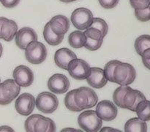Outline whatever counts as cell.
Here are the masks:
<instances>
[{"label":"cell","mask_w":150,"mask_h":132,"mask_svg":"<svg viewBox=\"0 0 150 132\" xmlns=\"http://www.w3.org/2000/svg\"><path fill=\"white\" fill-rule=\"evenodd\" d=\"M136 78V71L132 65L120 62L113 73L114 83L120 85H130Z\"/></svg>","instance_id":"1"},{"label":"cell","mask_w":150,"mask_h":132,"mask_svg":"<svg viewBox=\"0 0 150 132\" xmlns=\"http://www.w3.org/2000/svg\"><path fill=\"white\" fill-rule=\"evenodd\" d=\"M75 101L78 107L82 111L95 106L98 104V97L92 88L81 87L76 89Z\"/></svg>","instance_id":"2"},{"label":"cell","mask_w":150,"mask_h":132,"mask_svg":"<svg viewBox=\"0 0 150 132\" xmlns=\"http://www.w3.org/2000/svg\"><path fill=\"white\" fill-rule=\"evenodd\" d=\"M78 123L81 128L87 132L99 131L103 126L102 120L94 110H87L80 114Z\"/></svg>","instance_id":"3"},{"label":"cell","mask_w":150,"mask_h":132,"mask_svg":"<svg viewBox=\"0 0 150 132\" xmlns=\"http://www.w3.org/2000/svg\"><path fill=\"white\" fill-rule=\"evenodd\" d=\"M24 50L26 60L34 65L43 62L48 54L45 45L38 40L31 42Z\"/></svg>","instance_id":"4"},{"label":"cell","mask_w":150,"mask_h":132,"mask_svg":"<svg viewBox=\"0 0 150 132\" xmlns=\"http://www.w3.org/2000/svg\"><path fill=\"white\" fill-rule=\"evenodd\" d=\"M21 91V87L13 79H7L0 83V105L10 104L16 99Z\"/></svg>","instance_id":"5"},{"label":"cell","mask_w":150,"mask_h":132,"mask_svg":"<svg viewBox=\"0 0 150 132\" xmlns=\"http://www.w3.org/2000/svg\"><path fill=\"white\" fill-rule=\"evenodd\" d=\"M35 105L42 113L51 114L58 108L59 100L55 95L50 92H42L37 97Z\"/></svg>","instance_id":"6"},{"label":"cell","mask_w":150,"mask_h":132,"mask_svg":"<svg viewBox=\"0 0 150 132\" xmlns=\"http://www.w3.org/2000/svg\"><path fill=\"white\" fill-rule=\"evenodd\" d=\"M93 14L90 10L85 7L77 8L72 13L71 21L79 30H85L92 23Z\"/></svg>","instance_id":"7"},{"label":"cell","mask_w":150,"mask_h":132,"mask_svg":"<svg viewBox=\"0 0 150 132\" xmlns=\"http://www.w3.org/2000/svg\"><path fill=\"white\" fill-rule=\"evenodd\" d=\"M90 66L89 63L81 59H73L67 66V70L72 78L76 80L86 79L89 74Z\"/></svg>","instance_id":"8"},{"label":"cell","mask_w":150,"mask_h":132,"mask_svg":"<svg viewBox=\"0 0 150 132\" xmlns=\"http://www.w3.org/2000/svg\"><path fill=\"white\" fill-rule=\"evenodd\" d=\"M35 97L32 94L26 92L19 95L15 103V107L17 112L23 116L30 115L35 109Z\"/></svg>","instance_id":"9"},{"label":"cell","mask_w":150,"mask_h":132,"mask_svg":"<svg viewBox=\"0 0 150 132\" xmlns=\"http://www.w3.org/2000/svg\"><path fill=\"white\" fill-rule=\"evenodd\" d=\"M48 87L54 93L64 94L68 91L70 87V81L68 78L62 73H56L51 76L48 81Z\"/></svg>","instance_id":"10"},{"label":"cell","mask_w":150,"mask_h":132,"mask_svg":"<svg viewBox=\"0 0 150 132\" xmlns=\"http://www.w3.org/2000/svg\"><path fill=\"white\" fill-rule=\"evenodd\" d=\"M96 113L104 121H111L117 117L118 109L117 106L108 100H103L97 104Z\"/></svg>","instance_id":"11"},{"label":"cell","mask_w":150,"mask_h":132,"mask_svg":"<svg viewBox=\"0 0 150 132\" xmlns=\"http://www.w3.org/2000/svg\"><path fill=\"white\" fill-rule=\"evenodd\" d=\"M14 81L22 87L32 85L34 82L33 71L26 65H19L14 69L13 73Z\"/></svg>","instance_id":"12"},{"label":"cell","mask_w":150,"mask_h":132,"mask_svg":"<svg viewBox=\"0 0 150 132\" xmlns=\"http://www.w3.org/2000/svg\"><path fill=\"white\" fill-rule=\"evenodd\" d=\"M146 97L141 91L133 89L129 87L125 93L122 99V104L124 109L135 111L138 104L142 101L146 100Z\"/></svg>","instance_id":"13"},{"label":"cell","mask_w":150,"mask_h":132,"mask_svg":"<svg viewBox=\"0 0 150 132\" xmlns=\"http://www.w3.org/2000/svg\"><path fill=\"white\" fill-rule=\"evenodd\" d=\"M16 43L18 48L24 50L31 42L38 40L36 32L31 27H23L16 34Z\"/></svg>","instance_id":"14"},{"label":"cell","mask_w":150,"mask_h":132,"mask_svg":"<svg viewBox=\"0 0 150 132\" xmlns=\"http://www.w3.org/2000/svg\"><path fill=\"white\" fill-rule=\"evenodd\" d=\"M88 84L92 87L96 89H100L105 86L108 82V80L105 78L103 70L100 67H90L89 74L86 78Z\"/></svg>","instance_id":"15"},{"label":"cell","mask_w":150,"mask_h":132,"mask_svg":"<svg viewBox=\"0 0 150 132\" xmlns=\"http://www.w3.org/2000/svg\"><path fill=\"white\" fill-rule=\"evenodd\" d=\"M77 58L76 54L67 48H59L54 54V62L60 68L67 70V66L73 59Z\"/></svg>","instance_id":"16"},{"label":"cell","mask_w":150,"mask_h":132,"mask_svg":"<svg viewBox=\"0 0 150 132\" xmlns=\"http://www.w3.org/2000/svg\"><path fill=\"white\" fill-rule=\"evenodd\" d=\"M48 23L53 32L57 35H65L70 29V21L68 18L62 15L54 16Z\"/></svg>","instance_id":"17"},{"label":"cell","mask_w":150,"mask_h":132,"mask_svg":"<svg viewBox=\"0 0 150 132\" xmlns=\"http://www.w3.org/2000/svg\"><path fill=\"white\" fill-rule=\"evenodd\" d=\"M18 31V25L16 21L10 19L4 18L0 30L1 39L4 40L7 42H10L14 38Z\"/></svg>","instance_id":"18"},{"label":"cell","mask_w":150,"mask_h":132,"mask_svg":"<svg viewBox=\"0 0 150 132\" xmlns=\"http://www.w3.org/2000/svg\"><path fill=\"white\" fill-rule=\"evenodd\" d=\"M34 131L35 132H54L56 124L51 118L40 115L35 123Z\"/></svg>","instance_id":"19"},{"label":"cell","mask_w":150,"mask_h":132,"mask_svg":"<svg viewBox=\"0 0 150 132\" xmlns=\"http://www.w3.org/2000/svg\"><path fill=\"white\" fill-rule=\"evenodd\" d=\"M125 132H146L147 124L146 121L141 120L139 117H133L126 122L125 125Z\"/></svg>","instance_id":"20"},{"label":"cell","mask_w":150,"mask_h":132,"mask_svg":"<svg viewBox=\"0 0 150 132\" xmlns=\"http://www.w3.org/2000/svg\"><path fill=\"white\" fill-rule=\"evenodd\" d=\"M64 35H57L54 33L50 26L49 23L45 24L43 29V37L45 40L51 45H59L64 39Z\"/></svg>","instance_id":"21"},{"label":"cell","mask_w":150,"mask_h":132,"mask_svg":"<svg viewBox=\"0 0 150 132\" xmlns=\"http://www.w3.org/2000/svg\"><path fill=\"white\" fill-rule=\"evenodd\" d=\"M86 41V35L81 30H76L71 32L68 37V43L70 46L74 48H81L84 46Z\"/></svg>","instance_id":"22"},{"label":"cell","mask_w":150,"mask_h":132,"mask_svg":"<svg viewBox=\"0 0 150 132\" xmlns=\"http://www.w3.org/2000/svg\"><path fill=\"white\" fill-rule=\"evenodd\" d=\"M138 117L144 121H149L150 120V101L148 100L142 101L136 108Z\"/></svg>","instance_id":"23"},{"label":"cell","mask_w":150,"mask_h":132,"mask_svg":"<svg viewBox=\"0 0 150 132\" xmlns=\"http://www.w3.org/2000/svg\"><path fill=\"white\" fill-rule=\"evenodd\" d=\"M135 49L139 55H142L146 49L150 48V35H142L135 41Z\"/></svg>","instance_id":"24"},{"label":"cell","mask_w":150,"mask_h":132,"mask_svg":"<svg viewBox=\"0 0 150 132\" xmlns=\"http://www.w3.org/2000/svg\"><path fill=\"white\" fill-rule=\"evenodd\" d=\"M129 88L128 85H120L118 88L115 89L113 94V99H114V102L117 106L120 107V108L124 109L122 104V99L124 97L125 93L127 89Z\"/></svg>","instance_id":"25"},{"label":"cell","mask_w":150,"mask_h":132,"mask_svg":"<svg viewBox=\"0 0 150 132\" xmlns=\"http://www.w3.org/2000/svg\"><path fill=\"white\" fill-rule=\"evenodd\" d=\"M75 92H76V89H73V90H70V92H67L65 98H64V104H65V106L70 111L79 112L81 110L78 107V106L76 104Z\"/></svg>","instance_id":"26"},{"label":"cell","mask_w":150,"mask_h":132,"mask_svg":"<svg viewBox=\"0 0 150 132\" xmlns=\"http://www.w3.org/2000/svg\"><path fill=\"white\" fill-rule=\"evenodd\" d=\"M89 26H92V27H95L96 29H99L102 32L103 35L104 37L106 36L107 33H108V23L105 22V20L100 18H93L92 21V23H91V24Z\"/></svg>","instance_id":"27"},{"label":"cell","mask_w":150,"mask_h":132,"mask_svg":"<svg viewBox=\"0 0 150 132\" xmlns=\"http://www.w3.org/2000/svg\"><path fill=\"white\" fill-rule=\"evenodd\" d=\"M120 62V61H118V60H111V61H109L108 62H107V64L104 67V74H105V76L107 80L109 81V82H114L113 73H114V70L115 68V67Z\"/></svg>","instance_id":"28"},{"label":"cell","mask_w":150,"mask_h":132,"mask_svg":"<svg viewBox=\"0 0 150 132\" xmlns=\"http://www.w3.org/2000/svg\"><path fill=\"white\" fill-rule=\"evenodd\" d=\"M135 16L136 18L140 21H148L150 20V7L148 6L144 9H136Z\"/></svg>","instance_id":"29"},{"label":"cell","mask_w":150,"mask_h":132,"mask_svg":"<svg viewBox=\"0 0 150 132\" xmlns=\"http://www.w3.org/2000/svg\"><path fill=\"white\" fill-rule=\"evenodd\" d=\"M85 34L86 37L89 38H92L93 40H103L105 37L103 35L102 32L99 30V29H96L95 27H92V26H89L85 29Z\"/></svg>","instance_id":"30"},{"label":"cell","mask_w":150,"mask_h":132,"mask_svg":"<svg viewBox=\"0 0 150 132\" xmlns=\"http://www.w3.org/2000/svg\"><path fill=\"white\" fill-rule=\"evenodd\" d=\"M86 38V41L84 44V46L86 49L89 51H96L99 49L102 45L103 40H93L92 38Z\"/></svg>","instance_id":"31"},{"label":"cell","mask_w":150,"mask_h":132,"mask_svg":"<svg viewBox=\"0 0 150 132\" xmlns=\"http://www.w3.org/2000/svg\"><path fill=\"white\" fill-rule=\"evenodd\" d=\"M40 115L41 114H32V115H30L27 119H26L24 123V127L26 131H29V132L35 131H34V128H35V124Z\"/></svg>","instance_id":"32"},{"label":"cell","mask_w":150,"mask_h":132,"mask_svg":"<svg viewBox=\"0 0 150 132\" xmlns=\"http://www.w3.org/2000/svg\"><path fill=\"white\" fill-rule=\"evenodd\" d=\"M130 2L135 10L144 9L149 6V0H130Z\"/></svg>","instance_id":"33"},{"label":"cell","mask_w":150,"mask_h":132,"mask_svg":"<svg viewBox=\"0 0 150 132\" xmlns=\"http://www.w3.org/2000/svg\"><path fill=\"white\" fill-rule=\"evenodd\" d=\"M100 4L105 9H113L118 4L120 0H98Z\"/></svg>","instance_id":"34"},{"label":"cell","mask_w":150,"mask_h":132,"mask_svg":"<svg viewBox=\"0 0 150 132\" xmlns=\"http://www.w3.org/2000/svg\"><path fill=\"white\" fill-rule=\"evenodd\" d=\"M141 56H142L143 64L144 65L145 67L150 69V48L146 49Z\"/></svg>","instance_id":"35"},{"label":"cell","mask_w":150,"mask_h":132,"mask_svg":"<svg viewBox=\"0 0 150 132\" xmlns=\"http://www.w3.org/2000/svg\"><path fill=\"white\" fill-rule=\"evenodd\" d=\"M21 0H0L4 7L7 8H13L19 4Z\"/></svg>","instance_id":"36"},{"label":"cell","mask_w":150,"mask_h":132,"mask_svg":"<svg viewBox=\"0 0 150 132\" xmlns=\"http://www.w3.org/2000/svg\"><path fill=\"white\" fill-rule=\"evenodd\" d=\"M0 131L3 132V131H6V132H9V131H14L12 128H10V126H0Z\"/></svg>","instance_id":"37"},{"label":"cell","mask_w":150,"mask_h":132,"mask_svg":"<svg viewBox=\"0 0 150 132\" xmlns=\"http://www.w3.org/2000/svg\"><path fill=\"white\" fill-rule=\"evenodd\" d=\"M99 131H121L120 130H117V129H114V128H111L110 127H104L103 128L100 129Z\"/></svg>","instance_id":"38"},{"label":"cell","mask_w":150,"mask_h":132,"mask_svg":"<svg viewBox=\"0 0 150 132\" xmlns=\"http://www.w3.org/2000/svg\"><path fill=\"white\" fill-rule=\"evenodd\" d=\"M62 131H81V130H78V129H74V128H64L62 130Z\"/></svg>","instance_id":"39"},{"label":"cell","mask_w":150,"mask_h":132,"mask_svg":"<svg viewBox=\"0 0 150 132\" xmlns=\"http://www.w3.org/2000/svg\"><path fill=\"white\" fill-rule=\"evenodd\" d=\"M2 52H3V47H2V45H1V43H0V57H1V55H2Z\"/></svg>","instance_id":"40"},{"label":"cell","mask_w":150,"mask_h":132,"mask_svg":"<svg viewBox=\"0 0 150 132\" xmlns=\"http://www.w3.org/2000/svg\"><path fill=\"white\" fill-rule=\"evenodd\" d=\"M3 20H4V17H0V30H1V26L2 24ZM0 39H1V35H0Z\"/></svg>","instance_id":"41"},{"label":"cell","mask_w":150,"mask_h":132,"mask_svg":"<svg viewBox=\"0 0 150 132\" xmlns=\"http://www.w3.org/2000/svg\"><path fill=\"white\" fill-rule=\"evenodd\" d=\"M61 1L62 2H64V3H70V2H73L72 0H59Z\"/></svg>","instance_id":"42"},{"label":"cell","mask_w":150,"mask_h":132,"mask_svg":"<svg viewBox=\"0 0 150 132\" xmlns=\"http://www.w3.org/2000/svg\"><path fill=\"white\" fill-rule=\"evenodd\" d=\"M77 1V0H72V1Z\"/></svg>","instance_id":"43"},{"label":"cell","mask_w":150,"mask_h":132,"mask_svg":"<svg viewBox=\"0 0 150 132\" xmlns=\"http://www.w3.org/2000/svg\"><path fill=\"white\" fill-rule=\"evenodd\" d=\"M0 83H1V79H0Z\"/></svg>","instance_id":"44"}]
</instances>
